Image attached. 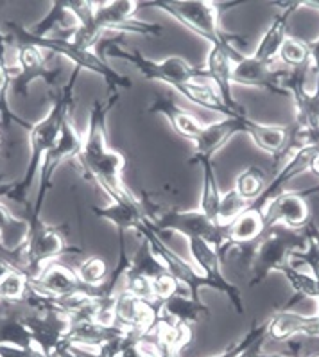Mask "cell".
Instances as JSON below:
<instances>
[{"label":"cell","instance_id":"14","mask_svg":"<svg viewBox=\"0 0 319 357\" xmlns=\"http://www.w3.org/2000/svg\"><path fill=\"white\" fill-rule=\"evenodd\" d=\"M70 318L59 311L33 312L24 318V325L29 328L34 347L42 350L47 357H54L58 350L67 343V332L70 328Z\"/></svg>","mask_w":319,"mask_h":357},{"label":"cell","instance_id":"23","mask_svg":"<svg viewBox=\"0 0 319 357\" xmlns=\"http://www.w3.org/2000/svg\"><path fill=\"white\" fill-rule=\"evenodd\" d=\"M79 27V20L68 8V2H54L51 11L29 31L36 38H70Z\"/></svg>","mask_w":319,"mask_h":357},{"label":"cell","instance_id":"39","mask_svg":"<svg viewBox=\"0 0 319 357\" xmlns=\"http://www.w3.org/2000/svg\"><path fill=\"white\" fill-rule=\"evenodd\" d=\"M318 133H319V130H318Z\"/></svg>","mask_w":319,"mask_h":357},{"label":"cell","instance_id":"16","mask_svg":"<svg viewBox=\"0 0 319 357\" xmlns=\"http://www.w3.org/2000/svg\"><path fill=\"white\" fill-rule=\"evenodd\" d=\"M231 81L237 84L264 89L269 90V92L278 93V96H283L280 86L281 70L274 68V65L262 63L253 56H242L237 63H233Z\"/></svg>","mask_w":319,"mask_h":357},{"label":"cell","instance_id":"19","mask_svg":"<svg viewBox=\"0 0 319 357\" xmlns=\"http://www.w3.org/2000/svg\"><path fill=\"white\" fill-rule=\"evenodd\" d=\"M29 286L38 293L47 294V296H65V294L74 293V291L92 289V287L84 286L83 282L77 278V273L74 269L56 261L43 268L42 273L34 280H31Z\"/></svg>","mask_w":319,"mask_h":357},{"label":"cell","instance_id":"12","mask_svg":"<svg viewBox=\"0 0 319 357\" xmlns=\"http://www.w3.org/2000/svg\"><path fill=\"white\" fill-rule=\"evenodd\" d=\"M253 119L248 115H237V117H223L219 122H212L208 126H203L199 137L194 140V155L189 160L190 165L212 162V156L231 139L239 133L249 135L253 128Z\"/></svg>","mask_w":319,"mask_h":357},{"label":"cell","instance_id":"1","mask_svg":"<svg viewBox=\"0 0 319 357\" xmlns=\"http://www.w3.org/2000/svg\"><path fill=\"white\" fill-rule=\"evenodd\" d=\"M118 102V92H108L106 99H97L90 109L88 130L83 137V149L79 160L83 171L90 180L97 181L109 196V199L133 198V194L122 181V171L126 167V158L120 153L109 149L106 142V119Z\"/></svg>","mask_w":319,"mask_h":357},{"label":"cell","instance_id":"28","mask_svg":"<svg viewBox=\"0 0 319 357\" xmlns=\"http://www.w3.org/2000/svg\"><path fill=\"white\" fill-rule=\"evenodd\" d=\"M29 277L20 268H9L0 278V302H24L29 291Z\"/></svg>","mask_w":319,"mask_h":357},{"label":"cell","instance_id":"17","mask_svg":"<svg viewBox=\"0 0 319 357\" xmlns=\"http://www.w3.org/2000/svg\"><path fill=\"white\" fill-rule=\"evenodd\" d=\"M29 234V221L11 214L8 206L0 202V248L6 259L18 268H22V252L26 248Z\"/></svg>","mask_w":319,"mask_h":357},{"label":"cell","instance_id":"20","mask_svg":"<svg viewBox=\"0 0 319 357\" xmlns=\"http://www.w3.org/2000/svg\"><path fill=\"white\" fill-rule=\"evenodd\" d=\"M158 314L160 318L174 321V324L194 325L208 318L210 309L201 300L192 298L187 291H180V293L173 294L171 298L158 303Z\"/></svg>","mask_w":319,"mask_h":357},{"label":"cell","instance_id":"2","mask_svg":"<svg viewBox=\"0 0 319 357\" xmlns=\"http://www.w3.org/2000/svg\"><path fill=\"white\" fill-rule=\"evenodd\" d=\"M79 67L74 68V74L70 76L68 83L63 84L61 89L56 90V93H52L51 112L31 128V158L26 174L17 183L6 185L2 198L13 199L15 203H20V205H26L27 203L34 180L38 178L40 169L43 165V160H45L49 151L54 147L56 140L59 137V131H61V126H63V121L67 117H70L72 106L76 105L74 89H76V79L79 76Z\"/></svg>","mask_w":319,"mask_h":357},{"label":"cell","instance_id":"18","mask_svg":"<svg viewBox=\"0 0 319 357\" xmlns=\"http://www.w3.org/2000/svg\"><path fill=\"white\" fill-rule=\"evenodd\" d=\"M278 8H283L277 17L273 18L271 26L267 27L265 34L262 36V40L256 45L255 52H253V58L262 61V63L274 65L278 61V54H280V49L283 45L287 38V26H289L290 15L296 11L298 8H302V2H287V4H277Z\"/></svg>","mask_w":319,"mask_h":357},{"label":"cell","instance_id":"29","mask_svg":"<svg viewBox=\"0 0 319 357\" xmlns=\"http://www.w3.org/2000/svg\"><path fill=\"white\" fill-rule=\"evenodd\" d=\"M267 181L269 180L267 176H265V172L262 171V169L251 165V167L244 169L239 176H237L235 190L249 203V205H251V203L264 192Z\"/></svg>","mask_w":319,"mask_h":357},{"label":"cell","instance_id":"25","mask_svg":"<svg viewBox=\"0 0 319 357\" xmlns=\"http://www.w3.org/2000/svg\"><path fill=\"white\" fill-rule=\"evenodd\" d=\"M165 273H169L167 268H165V266L162 264V261L155 255V252L151 250V244L147 243V241L142 237L137 252L130 257V266H127V271H126V280L139 278V277L155 280V278L162 277V275Z\"/></svg>","mask_w":319,"mask_h":357},{"label":"cell","instance_id":"32","mask_svg":"<svg viewBox=\"0 0 319 357\" xmlns=\"http://www.w3.org/2000/svg\"><path fill=\"white\" fill-rule=\"evenodd\" d=\"M249 203L237 192L235 189L228 190L221 196V205H219L217 221L223 227H230L244 211H248Z\"/></svg>","mask_w":319,"mask_h":357},{"label":"cell","instance_id":"15","mask_svg":"<svg viewBox=\"0 0 319 357\" xmlns=\"http://www.w3.org/2000/svg\"><path fill=\"white\" fill-rule=\"evenodd\" d=\"M319 192V187L306 190V192H281L278 198L271 202L264 214L265 228L274 225H283L293 230H303L311 221V206L306 202L309 194Z\"/></svg>","mask_w":319,"mask_h":357},{"label":"cell","instance_id":"21","mask_svg":"<svg viewBox=\"0 0 319 357\" xmlns=\"http://www.w3.org/2000/svg\"><path fill=\"white\" fill-rule=\"evenodd\" d=\"M296 336L319 337V314L305 316L290 311H280L269 318V337L287 341Z\"/></svg>","mask_w":319,"mask_h":357},{"label":"cell","instance_id":"10","mask_svg":"<svg viewBox=\"0 0 319 357\" xmlns=\"http://www.w3.org/2000/svg\"><path fill=\"white\" fill-rule=\"evenodd\" d=\"M17 47V63L11 65V90L20 97L29 96V86L33 81L43 79L49 86H58L61 76L59 68H47L43 51L29 43H20Z\"/></svg>","mask_w":319,"mask_h":357},{"label":"cell","instance_id":"5","mask_svg":"<svg viewBox=\"0 0 319 357\" xmlns=\"http://www.w3.org/2000/svg\"><path fill=\"white\" fill-rule=\"evenodd\" d=\"M153 8L164 9L171 17L189 27L192 33L199 34L210 45H226V43L240 42V36L228 34L219 26L221 8L226 4L206 2V0H174V2H153Z\"/></svg>","mask_w":319,"mask_h":357},{"label":"cell","instance_id":"6","mask_svg":"<svg viewBox=\"0 0 319 357\" xmlns=\"http://www.w3.org/2000/svg\"><path fill=\"white\" fill-rule=\"evenodd\" d=\"M158 234L162 231H178L187 239H201L208 243L224 262V255L230 250L231 243L228 241V227L215 223L210 218H206L201 211H178L171 208L167 214L151 225Z\"/></svg>","mask_w":319,"mask_h":357},{"label":"cell","instance_id":"37","mask_svg":"<svg viewBox=\"0 0 319 357\" xmlns=\"http://www.w3.org/2000/svg\"><path fill=\"white\" fill-rule=\"evenodd\" d=\"M255 357H286V356H264V354H260V352H258V354H256Z\"/></svg>","mask_w":319,"mask_h":357},{"label":"cell","instance_id":"22","mask_svg":"<svg viewBox=\"0 0 319 357\" xmlns=\"http://www.w3.org/2000/svg\"><path fill=\"white\" fill-rule=\"evenodd\" d=\"M92 212L99 219H104L108 223L115 225L118 231H137L147 221L139 198H134V196L126 199H111L109 205L106 206H93Z\"/></svg>","mask_w":319,"mask_h":357},{"label":"cell","instance_id":"35","mask_svg":"<svg viewBox=\"0 0 319 357\" xmlns=\"http://www.w3.org/2000/svg\"><path fill=\"white\" fill-rule=\"evenodd\" d=\"M9 268H17V266H13L8 261H0V278H2V275H4Z\"/></svg>","mask_w":319,"mask_h":357},{"label":"cell","instance_id":"8","mask_svg":"<svg viewBox=\"0 0 319 357\" xmlns=\"http://www.w3.org/2000/svg\"><path fill=\"white\" fill-rule=\"evenodd\" d=\"M81 149H83V137L76 131L72 119L67 117L63 121V126H61V131H59V137L56 140L54 147L45 156L42 169H40L38 194H36L34 203H31L27 206L29 214H27L26 219L29 221V225L40 221V212H42L43 202H45V194L51 189L52 176H54L58 165H61L63 162H67L70 158H79Z\"/></svg>","mask_w":319,"mask_h":357},{"label":"cell","instance_id":"24","mask_svg":"<svg viewBox=\"0 0 319 357\" xmlns=\"http://www.w3.org/2000/svg\"><path fill=\"white\" fill-rule=\"evenodd\" d=\"M147 114L164 115L171 122V126L174 128V131L178 135H181L183 139L192 140V142L198 139L199 133L203 131L201 122L194 117V115H190L189 112L180 108L171 97H156L155 101L147 106Z\"/></svg>","mask_w":319,"mask_h":357},{"label":"cell","instance_id":"30","mask_svg":"<svg viewBox=\"0 0 319 357\" xmlns=\"http://www.w3.org/2000/svg\"><path fill=\"white\" fill-rule=\"evenodd\" d=\"M303 234H305L306 239V248L303 252L296 253V255L290 259L293 261H298L302 268L309 269L316 277H319V228L314 221H309L306 227L303 228ZM296 264V262H294Z\"/></svg>","mask_w":319,"mask_h":357},{"label":"cell","instance_id":"31","mask_svg":"<svg viewBox=\"0 0 319 357\" xmlns=\"http://www.w3.org/2000/svg\"><path fill=\"white\" fill-rule=\"evenodd\" d=\"M77 278L83 282L86 287H95L102 286L108 278L109 271H108V264L102 261L101 257H86L76 269Z\"/></svg>","mask_w":319,"mask_h":357},{"label":"cell","instance_id":"36","mask_svg":"<svg viewBox=\"0 0 319 357\" xmlns=\"http://www.w3.org/2000/svg\"><path fill=\"white\" fill-rule=\"evenodd\" d=\"M6 131H4V128H2V124H0V149H2V146H4V139H6Z\"/></svg>","mask_w":319,"mask_h":357},{"label":"cell","instance_id":"13","mask_svg":"<svg viewBox=\"0 0 319 357\" xmlns=\"http://www.w3.org/2000/svg\"><path fill=\"white\" fill-rule=\"evenodd\" d=\"M189 250H190V259H192L194 266L198 269L199 273L208 280L212 289H217L230 300V303L233 305L239 314L244 312V302L242 294L237 289L231 282L226 280V277L221 271V257L219 253L212 248L210 244L205 243L201 239H189Z\"/></svg>","mask_w":319,"mask_h":357},{"label":"cell","instance_id":"27","mask_svg":"<svg viewBox=\"0 0 319 357\" xmlns=\"http://www.w3.org/2000/svg\"><path fill=\"white\" fill-rule=\"evenodd\" d=\"M203 167V194H201V205H199V211L210 218L212 221L219 223V205H221V190L217 187V178H215L214 165L212 162H201L199 164Z\"/></svg>","mask_w":319,"mask_h":357},{"label":"cell","instance_id":"7","mask_svg":"<svg viewBox=\"0 0 319 357\" xmlns=\"http://www.w3.org/2000/svg\"><path fill=\"white\" fill-rule=\"evenodd\" d=\"M77 246H70L65 239L63 231L58 227L43 223L42 219L31 225V234L26 248L22 252V268L34 280L43 271V268L54 262L58 257L68 253H79Z\"/></svg>","mask_w":319,"mask_h":357},{"label":"cell","instance_id":"33","mask_svg":"<svg viewBox=\"0 0 319 357\" xmlns=\"http://www.w3.org/2000/svg\"><path fill=\"white\" fill-rule=\"evenodd\" d=\"M278 61H281L287 68L305 67L309 63V47L302 40L287 36L278 54Z\"/></svg>","mask_w":319,"mask_h":357},{"label":"cell","instance_id":"38","mask_svg":"<svg viewBox=\"0 0 319 357\" xmlns=\"http://www.w3.org/2000/svg\"><path fill=\"white\" fill-rule=\"evenodd\" d=\"M305 357H319V354H312V356H305Z\"/></svg>","mask_w":319,"mask_h":357},{"label":"cell","instance_id":"4","mask_svg":"<svg viewBox=\"0 0 319 357\" xmlns=\"http://www.w3.org/2000/svg\"><path fill=\"white\" fill-rule=\"evenodd\" d=\"M305 248L306 239L303 230H293L283 225L265 228L260 239L256 241L249 262V287L258 286L273 271L281 273V269L290 264V259Z\"/></svg>","mask_w":319,"mask_h":357},{"label":"cell","instance_id":"34","mask_svg":"<svg viewBox=\"0 0 319 357\" xmlns=\"http://www.w3.org/2000/svg\"><path fill=\"white\" fill-rule=\"evenodd\" d=\"M153 284V294H155L156 302H164V300L171 298L173 294L180 293V291H185L180 286V282L173 277L171 273H165L162 277L151 280Z\"/></svg>","mask_w":319,"mask_h":357},{"label":"cell","instance_id":"26","mask_svg":"<svg viewBox=\"0 0 319 357\" xmlns=\"http://www.w3.org/2000/svg\"><path fill=\"white\" fill-rule=\"evenodd\" d=\"M264 230V215L255 208H248L228 227V241L231 244H255Z\"/></svg>","mask_w":319,"mask_h":357},{"label":"cell","instance_id":"3","mask_svg":"<svg viewBox=\"0 0 319 357\" xmlns=\"http://www.w3.org/2000/svg\"><path fill=\"white\" fill-rule=\"evenodd\" d=\"M2 31H4L6 36L9 38V43H13V45L29 43V45L42 49V51L56 52L59 56H65L67 59H70L72 63H76V67L95 72L101 77H104V81L108 83V92H118L120 89H130L131 84H133L130 77L122 76L117 70H114V68L106 63L104 59L97 56L95 51H84V49L72 45L70 42H67L63 38H36L29 31L24 29L18 24H15V22H6Z\"/></svg>","mask_w":319,"mask_h":357},{"label":"cell","instance_id":"9","mask_svg":"<svg viewBox=\"0 0 319 357\" xmlns=\"http://www.w3.org/2000/svg\"><path fill=\"white\" fill-rule=\"evenodd\" d=\"M139 2H93V26L101 34L106 31H117V33H131L140 36H162L164 29L158 24L134 20L133 15L139 8Z\"/></svg>","mask_w":319,"mask_h":357},{"label":"cell","instance_id":"11","mask_svg":"<svg viewBox=\"0 0 319 357\" xmlns=\"http://www.w3.org/2000/svg\"><path fill=\"white\" fill-rule=\"evenodd\" d=\"M240 58H242V54L237 51V42L226 43V45H212L203 68H205L206 76L217 89L219 96H221V99H223V102L228 106L231 114L248 115L246 109L233 99V93H231V84H233L231 70H233V63H237Z\"/></svg>","mask_w":319,"mask_h":357}]
</instances>
